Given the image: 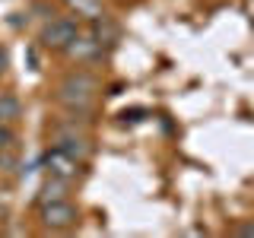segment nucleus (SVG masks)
Segmentation results:
<instances>
[{"label": "nucleus", "instance_id": "nucleus-1", "mask_svg": "<svg viewBox=\"0 0 254 238\" xmlns=\"http://www.w3.org/2000/svg\"><path fill=\"white\" fill-rule=\"evenodd\" d=\"M79 32H83V26H79L76 16H54V19H48L42 26L38 42H42V48H48V51H64Z\"/></svg>", "mask_w": 254, "mask_h": 238}, {"label": "nucleus", "instance_id": "nucleus-2", "mask_svg": "<svg viewBox=\"0 0 254 238\" xmlns=\"http://www.w3.org/2000/svg\"><path fill=\"white\" fill-rule=\"evenodd\" d=\"M38 222L45 232H70L79 226V210L67 200H54V203H42L38 206Z\"/></svg>", "mask_w": 254, "mask_h": 238}, {"label": "nucleus", "instance_id": "nucleus-3", "mask_svg": "<svg viewBox=\"0 0 254 238\" xmlns=\"http://www.w3.org/2000/svg\"><path fill=\"white\" fill-rule=\"evenodd\" d=\"M45 169H48V175H51V178L79 181V178H83V169H86V162H83V159H76V156H70L67 149L54 146L51 153L45 156Z\"/></svg>", "mask_w": 254, "mask_h": 238}, {"label": "nucleus", "instance_id": "nucleus-4", "mask_svg": "<svg viewBox=\"0 0 254 238\" xmlns=\"http://www.w3.org/2000/svg\"><path fill=\"white\" fill-rule=\"evenodd\" d=\"M64 54H67L70 60H76L79 67H89V63H95V60H102V58H105V48L95 42L89 32H79L73 42L64 48Z\"/></svg>", "mask_w": 254, "mask_h": 238}, {"label": "nucleus", "instance_id": "nucleus-5", "mask_svg": "<svg viewBox=\"0 0 254 238\" xmlns=\"http://www.w3.org/2000/svg\"><path fill=\"white\" fill-rule=\"evenodd\" d=\"M89 35L102 48H111V45H118V38H121V29H118V22H111V16L99 13V16L89 19Z\"/></svg>", "mask_w": 254, "mask_h": 238}, {"label": "nucleus", "instance_id": "nucleus-6", "mask_svg": "<svg viewBox=\"0 0 254 238\" xmlns=\"http://www.w3.org/2000/svg\"><path fill=\"white\" fill-rule=\"evenodd\" d=\"M61 86L64 89H76V92H89V95H99V89H102V83H99V76L95 73H89V70H73V73H67L61 79Z\"/></svg>", "mask_w": 254, "mask_h": 238}, {"label": "nucleus", "instance_id": "nucleus-7", "mask_svg": "<svg viewBox=\"0 0 254 238\" xmlns=\"http://www.w3.org/2000/svg\"><path fill=\"white\" fill-rule=\"evenodd\" d=\"M70 187H73V181L51 178V175H48V181L42 184V190H38L35 203L42 206V203H54V200H67V197H70Z\"/></svg>", "mask_w": 254, "mask_h": 238}, {"label": "nucleus", "instance_id": "nucleus-8", "mask_svg": "<svg viewBox=\"0 0 254 238\" xmlns=\"http://www.w3.org/2000/svg\"><path fill=\"white\" fill-rule=\"evenodd\" d=\"M19 118H22L19 95L10 92V89H3V92H0V124H19Z\"/></svg>", "mask_w": 254, "mask_h": 238}, {"label": "nucleus", "instance_id": "nucleus-9", "mask_svg": "<svg viewBox=\"0 0 254 238\" xmlns=\"http://www.w3.org/2000/svg\"><path fill=\"white\" fill-rule=\"evenodd\" d=\"M67 3L73 6L76 16H86V19H92V16L102 13V3H99V0H67Z\"/></svg>", "mask_w": 254, "mask_h": 238}, {"label": "nucleus", "instance_id": "nucleus-10", "mask_svg": "<svg viewBox=\"0 0 254 238\" xmlns=\"http://www.w3.org/2000/svg\"><path fill=\"white\" fill-rule=\"evenodd\" d=\"M16 146V124H0V153Z\"/></svg>", "mask_w": 254, "mask_h": 238}, {"label": "nucleus", "instance_id": "nucleus-11", "mask_svg": "<svg viewBox=\"0 0 254 238\" xmlns=\"http://www.w3.org/2000/svg\"><path fill=\"white\" fill-rule=\"evenodd\" d=\"M229 235L235 238H254V219H238L232 229H229Z\"/></svg>", "mask_w": 254, "mask_h": 238}, {"label": "nucleus", "instance_id": "nucleus-12", "mask_svg": "<svg viewBox=\"0 0 254 238\" xmlns=\"http://www.w3.org/2000/svg\"><path fill=\"white\" fill-rule=\"evenodd\" d=\"M6 216H10V200H6V197H0V226L6 222Z\"/></svg>", "mask_w": 254, "mask_h": 238}, {"label": "nucleus", "instance_id": "nucleus-13", "mask_svg": "<svg viewBox=\"0 0 254 238\" xmlns=\"http://www.w3.org/2000/svg\"><path fill=\"white\" fill-rule=\"evenodd\" d=\"M6 60H10L6 58V48H0V76H3V70H6Z\"/></svg>", "mask_w": 254, "mask_h": 238}]
</instances>
